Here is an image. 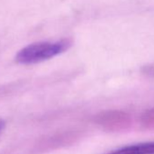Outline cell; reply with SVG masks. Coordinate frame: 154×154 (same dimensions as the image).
Wrapping results in <instances>:
<instances>
[{"mask_svg":"<svg viewBox=\"0 0 154 154\" xmlns=\"http://www.w3.org/2000/svg\"><path fill=\"white\" fill-rule=\"evenodd\" d=\"M68 43L65 41L58 42H39L31 44L21 49L16 56L19 63L31 64L48 60L63 53L67 48Z\"/></svg>","mask_w":154,"mask_h":154,"instance_id":"obj_1","label":"cell"},{"mask_svg":"<svg viewBox=\"0 0 154 154\" xmlns=\"http://www.w3.org/2000/svg\"><path fill=\"white\" fill-rule=\"evenodd\" d=\"M109 154H154V142H145L126 146Z\"/></svg>","mask_w":154,"mask_h":154,"instance_id":"obj_2","label":"cell"},{"mask_svg":"<svg viewBox=\"0 0 154 154\" xmlns=\"http://www.w3.org/2000/svg\"><path fill=\"white\" fill-rule=\"evenodd\" d=\"M6 126V122L3 120H0V132H1Z\"/></svg>","mask_w":154,"mask_h":154,"instance_id":"obj_3","label":"cell"}]
</instances>
